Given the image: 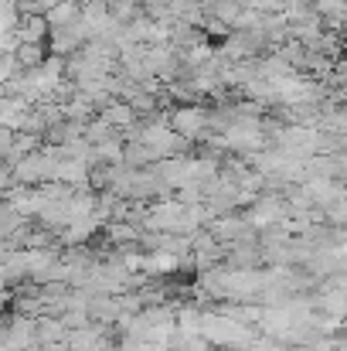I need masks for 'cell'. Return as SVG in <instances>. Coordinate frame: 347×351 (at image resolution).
<instances>
[{
	"mask_svg": "<svg viewBox=\"0 0 347 351\" xmlns=\"http://www.w3.org/2000/svg\"><path fill=\"white\" fill-rule=\"evenodd\" d=\"M113 239H116V242H129V239H133V229H126V226L119 229V226H116V229H113Z\"/></svg>",
	"mask_w": 347,
	"mask_h": 351,
	"instance_id": "obj_1",
	"label": "cell"
}]
</instances>
